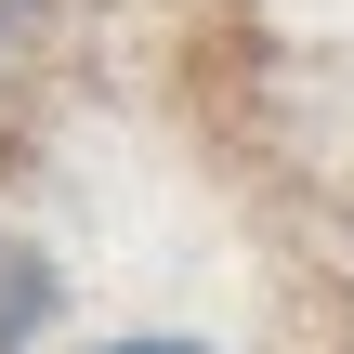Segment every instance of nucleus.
Returning <instances> with one entry per match:
<instances>
[{
  "mask_svg": "<svg viewBox=\"0 0 354 354\" xmlns=\"http://www.w3.org/2000/svg\"><path fill=\"white\" fill-rule=\"evenodd\" d=\"M79 354H210V342H184V328H105V342H79Z\"/></svg>",
  "mask_w": 354,
  "mask_h": 354,
  "instance_id": "f03ea898",
  "label": "nucleus"
},
{
  "mask_svg": "<svg viewBox=\"0 0 354 354\" xmlns=\"http://www.w3.org/2000/svg\"><path fill=\"white\" fill-rule=\"evenodd\" d=\"M53 302H66V289H53V263H39V250H0V354L39 342V328H53Z\"/></svg>",
  "mask_w": 354,
  "mask_h": 354,
  "instance_id": "f257e3e1",
  "label": "nucleus"
}]
</instances>
